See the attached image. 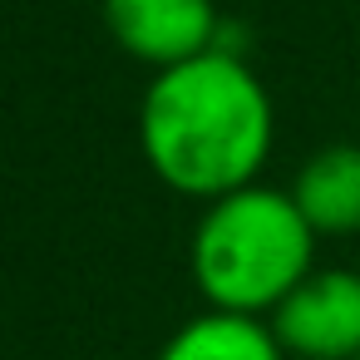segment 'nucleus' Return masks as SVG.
Masks as SVG:
<instances>
[{
    "instance_id": "5",
    "label": "nucleus",
    "mask_w": 360,
    "mask_h": 360,
    "mask_svg": "<svg viewBox=\"0 0 360 360\" xmlns=\"http://www.w3.org/2000/svg\"><path fill=\"white\" fill-rule=\"evenodd\" d=\"M286 193L316 237H355L360 232V143L316 148L296 168Z\"/></svg>"
},
{
    "instance_id": "3",
    "label": "nucleus",
    "mask_w": 360,
    "mask_h": 360,
    "mask_svg": "<svg viewBox=\"0 0 360 360\" xmlns=\"http://www.w3.org/2000/svg\"><path fill=\"white\" fill-rule=\"evenodd\" d=\"M286 360H355L360 355V271L330 266L301 276L266 316Z\"/></svg>"
},
{
    "instance_id": "4",
    "label": "nucleus",
    "mask_w": 360,
    "mask_h": 360,
    "mask_svg": "<svg viewBox=\"0 0 360 360\" xmlns=\"http://www.w3.org/2000/svg\"><path fill=\"white\" fill-rule=\"evenodd\" d=\"M99 15L114 45L153 75L222 50L217 0H99Z\"/></svg>"
},
{
    "instance_id": "7",
    "label": "nucleus",
    "mask_w": 360,
    "mask_h": 360,
    "mask_svg": "<svg viewBox=\"0 0 360 360\" xmlns=\"http://www.w3.org/2000/svg\"><path fill=\"white\" fill-rule=\"evenodd\" d=\"M355 360H360V355H355Z\"/></svg>"
},
{
    "instance_id": "6",
    "label": "nucleus",
    "mask_w": 360,
    "mask_h": 360,
    "mask_svg": "<svg viewBox=\"0 0 360 360\" xmlns=\"http://www.w3.org/2000/svg\"><path fill=\"white\" fill-rule=\"evenodd\" d=\"M158 360H286V350L262 316L202 311L168 335Z\"/></svg>"
},
{
    "instance_id": "2",
    "label": "nucleus",
    "mask_w": 360,
    "mask_h": 360,
    "mask_svg": "<svg viewBox=\"0 0 360 360\" xmlns=\"http://www.w3.org/2000/svg\"><path fill=\"white\" fill-rule=\"evenodd\" d=\"M188 271L207 311L266 321L286 291L316 271V232L286 188L247 183L202 202L188 242Z\"/></svg>"
},
{
    "instance_id": "1",
    "label": "nucleus",
    "mask_w": 360,
    "mask_h": 360,
    "mask_svg": "<svg viewBox=\"0 0 360 360\" xmlns=\"http://www.w3.org/2000/svg\"><path fill=\"white\" fill-rule=\"evenodd\" d=\"M276 139L266 84L242 55L212 50L148 79L139 104V148L153 178L183 198L212 202L257 183Z\"/></svg>"
}]
</instances>
